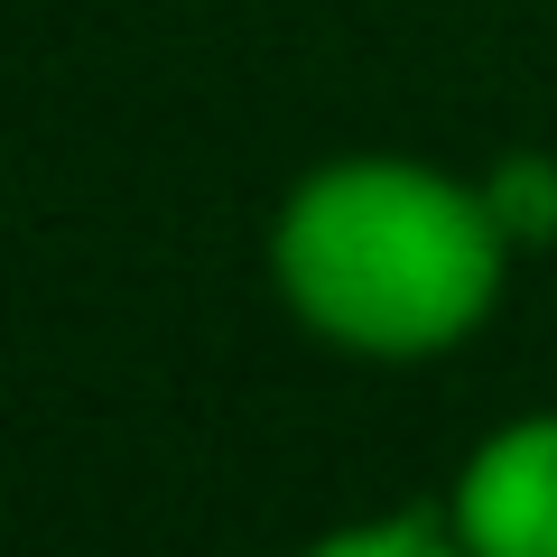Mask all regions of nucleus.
I'll list each match as a JSON object with an SVG mask.
<instances>
[{
    "label": "nucleus",
    "instance_id": "nucleus-4",
    "mask_svg": "<svg viewBox=\"0 0 557 557\" xmlns=\"http://www.w3.org/2000/svg\"><path fill=\"white\" fill-rule=\"evenodd\" d=\"M456 548V520L428 502V511H399V520H354V530L325 539V557H446Z\"/></svg>",
    "mask_w": 557,
    "mask_h": 557
},
{
    "label": "nucleus",
    "instance_id": "nucleus-3",
    "mask_svg": "<svg viewBox=\"0 0 557 557\" xmlns=\"http://www.w3.org/2000/svg\"><path fill=\"white\" fill-rule=\"evenodd\" d=\"M483 205L511 233V251H548L557 242V149H502L483 168Z\"/></svg>",
    "mask_w": 557,
    "mask_h": 557
},
{
    "label": "nucleus",
    "instance_id": "nucleus-2",
    "mask_svg": "<svg viewBox=\"0 0 557 557\" xmlns=\"http://www.w3.org/2000/svg\"><path fill=\"white\" fill-rule=\"evenodd\" d=\"M465 557H557V409H520L465 446L446 483Z\"/></svg>",
    "mask_w": 557,
    "mask_h": 557
},
{
    "label": "nucleus",
    "instance_id": "nucleus-1",
    "mask_svg": "<svg viewBox=\"0 0 557 557\" xmlns=\"http://www.w3.org/2000/svg\"><path fill=\"white\" fill-rule=\"evenodd\" d=\"M511 233L483 205V177H456L409 149L317 159L270 214L278 307L344 362H446L493 325L511 288Z\"/></svg>",
    "mask_w": 557,
    "mask_h": 557
}]
</instances>
